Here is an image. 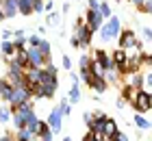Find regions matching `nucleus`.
Wrapping results in <instances>:
<instances>
[{
    "label": "nucleus",
    "mask_w": 152,
    "mask_h": 141,
    "mask_svg": "<svg viewBox=\"0 0 152 141\" xmlns=\"http://www.w3.org/2000/svg\"><path fill=\"white\" fill-rule=\"evenodd\" d=\"M117 48H122V50H133V48L139 44V39H137V35H135V31H130V28H126V31H122L120 33V39H117Z\"/></svg>",
    "instance_id": "7"
},
{
    "label": "nucleus",
    "mask_w": 152,
    "mask_h": 141,
    "mask_svg": "<svg viewBox=\"0 0 152 141\" xmlns=\"http://www.w3.org/2000/svg\"><path fill=\"white\" fill-rule=\"evenodd\" d=\"M150 128H152V122H150Z\"/></svg>",
    "instance_id": "55"
},
{
    "label": "nucleus",
    "mask_w": 152,
    "mask_h": 141,
    "mask_svg": "<svg viewBox=\"0 0 152 141\" xmlns=\"http://www.w3.org/2000/svg\"><path fill=\"white\" fill-rule=\"evenodd\" d=\"M61 65H63V69L72 72V59H70V56H65V54H63V59H61Z\"/></svg>",
    "instance_id": "36"
},
{
    "label": "nucleus",
    "mask_w": 152,
    "mask_h": 141,
    "mask_svg": "<svg viewBox=\"0 0 152 141\" xmlns=\"http://www.w3.org/2000/svg\"><path fill=\"white\" fill-rule=\"evenodd\" d=\"M126 85L135 89H143V72H135V74H128L126 76Z\"/></svg>",
    "instance_id": "15"
},
{
    "label": "nucleus",
    "mask_w": 152,
    "mask_h": 141,
    "mask_svg": "<svg viewBox=\"0 0 152 141\" xmlns=\"http://www.w3.org/2000/svg\"><path fill=\"white\" fill-rule=\"evenodd\" d=\"M109 141H128V137H126V135H124V132H122V130H117V132H115V135H113L111 139H109Z\"/></svg>",
    "instance_id": "38"
},
{
    "label": "nucleus",
    "mask_w": 152,
    "mask_h": 141,
    "mask_svg": "<svg viewBox=\"0 0 152 141\" xmlns=\"http://www.w3.org/2000/svg\"><path fill=\"white\" fill-rule=\"evenodd\" d=\"M9 122H13V111H11V107H0V124H9Z\"/></svg>",
    "instance_id": "23"
},
{
    "label": "nucleus",
    "mask_w": 152,
    "mask_h": 141,
    "mask_svg": "<svg viewBox=\"0 0 152 141\" xmlns=\"http://www.w3.org/2000/svg\"><path fill=\"white\" fill-rule=\"evenodd\" d=\"M46 122H48V126H50V130L54 132V135H59V132H61V128H63V115H61L59 107L50 111V115H48V119H46Z\"/></svg>",
    "instance_id": "10"
},
{
    "label": "nucleus",
    "mask_w": 152,
    "mask_h": 141,
    "mask_svg": "<svg viewBox=\"0 0 152 141\" xmlns=\"http://www.w3.org/2000/svg\"><path fill=\"white\" fill-rule=\"evenodd\" d=\"M54 139V132L52 130H46V132H41V135L37 137V141H52Z\"/></svg>",
    "instance_id": "35"
},
{
    "label": "nucleus",
    "mask_w": 152,
    "mask_h": 141,
    "mask_svg": "<svg viewBox=\"0 0 152 141\" xmlns=\"http://www.w3.org/2000/svg\"><path fill=\"white\" fill-rule=\"evenodd\" d=\"M100 2H107V0H100Z\"/></svg>",
    "instance_id": "53"
},
{
    "label": "nucleus",
    "mask_w": 152,
    "mask_h": 141,
    "mask_svg": "<svg viewBox=\"0 0 152 141\" xmlns=\"http://www.w3.org/2000/svg\"><path fill=\"white\" fill-rule=\"evenodd\" d=\"M94 61H96V63H100V65L104 67V72H109V69H113V67H115L113 56H111V54H107V50H102V48L94 52Z\"/></svg>",
    "instance_id": "11"
},
{
    "label": "nucleus",
    "mask_w": 152,
    "mask_h": 141,
    "mask_svg": "<svg viewBox=\"0 0 152 141\" xmlns=\"http://www.w3.org/2000/svg\"><path fill=\"white\" fill-rule=\"evenodd\" d=\"M98 33H100L102 41H111L115 37H120V33H122V20L117 18V15H113L111 20H107L104 26H102Z\"/></svg>",
    "instance_id": "1"
},
{
    "label": "nucleus",
    "mask_w": 152,
    "mask_h": 141,
    "mask_svg": "<svg viewBox=\"0 0 152 141\" xmlns=\"http://www.w3.org/2000/svg\"><path fill=\"white\" fill-rule=\"evenodd\" d=\"M113 63H115V69L120 72L122 76H126V65H128V52L126 50H122V48H117V50H113Z\"/></svg>",
    "instance_id": "8"
},
{
    "label": "nucleus",
    "mask_w": 152,
    "mask_h": 141,
    "mask_svg": "<svg viewBox=\"0 0 152 141\" xmlns=\"http://www.w3.org/2000/svg\"><path fill=\"white\" fill-rule=\"evenodd\" d=\"M57 87H59V83L41 85V98H54V94H57Z\"/></svg>",
    "instance_id": "18"
},
{
    "label": "nucleus",
    "mask_w": 152,
    "mask_h": 141,
    "mask_svg": "<svg viewBox=\"0 0 152 141\" xmlns=\"http://www.w3.org/2000/svg\"><path fill=\"white\" fill-rule=\"evenodd\" d=\"M28 63H31V67H46L48 63H52L50 56H46L44 52L39 50V48H28Z\"/></svg>",
    "instance_id": "6"
},
{
    "label": "nucleus",
    "mask_w": 152,
    "mask_h": 141,
    "mask_svg": "<svg viewBox=\"0 0 152 141\" xmlns=\"http://www.w3.org/2000/svg\"><path fill=\"white\" fill-rule=\"evenodd\" d=\"M0 9L4 11V18H15L18 15V0H0Z\"/></svg>",
    "instance_id": "12"
},
{
    "label": "nucleus",
    "mask_w": 152,
    "mask_h": 141,
    "mask_svg": "<svg viewBox=\"0 0 152 141\" xmlns=\"http://www.w3.org/2000/svg\"><path fill=\"white\" fill-rule=\"evenodd\" d=\"M78 65H80V69H89V65H91V59H89L87 54H80V59H78Z\"/></svg>",
    "instance_id": "32"
},
{
    "label": "nucleus",
    "mask_w": 152,
    "mask_h": 141,
    "mask_svg": "<svg viewBox=\"0 0 152 141\" xmlns=\"http://www.w3.org/2000/svg\"><path fill=\"white\" fill-rule=\"evenodd\" d=\"M65 2H72V0H65Z\"/></svg>",
    "instance_id": "52"
},
{
    "label": "nucleus",
    "mask_w": 152,
    "mask_h": 141,
    "mask_svg": "<svg viewBox=\"0 0 152 141\" xmlns=\"http://www.w3.org/2000/svg\"><path fill=\"white\" fill-rule=\"evenodd\" d=\"M133 104V109L137 111V113H148V111H152V94L150 91H146V89H141L139 94L135 96V100L130 102Z\"/></svg>",
    "instance_id": "5"
},
{
    "label": "nucleus",
    "mask_w": 152,
    "mask_h": 141,
    "mask_svg": "<svg viewBox=\"0 0 152 141\" xmlns=\"http://www.w3.org/2000/svg\"><path fill=\"white\" fill-rule=\"evenodd\" d=\"M70 44H72V48H80V41H78V37H76V35H72Z\"/></svg>",
    "instance_id": "43"
},
{
    "label": "nucleus",
    "mask_w": 152,
    "mask_h": 141,
    "mask_svg": "<svg viewBox=\"0 0 152 141\" xmlns=\"http://www.w3.org/2000/svg\"><path fill=\"white\" fill-rule=\"evenodd\" d=\"M67 100H70V104H78L80 102V87L78 85H72V89L67 91Z\"/></svg>",
    "instance_id": "22"
},
{
    "label": "nucleus",
    "mask_w": 152,
    "mask_h": 141,
    "mask_svg": "<svg viewBox=\"0 0 152 141\" xmlns=\"http://www.w3.org/2000/svg\"><path fill=\"white\" fill-rule=\"evenodd\" d=\"M107 115L104 113H96L94 115V122H91V126H89V132H102L104 130V124H107Z\"/></svg>",
    "instance_id": "13"
},
{
    "label": "nucleus",
    "mask_w": 152,
    "mask_h": 141,
    "mask_svg": "<svg viewBox=\"0 0 152 141\" xmlns=\"http://www.w3.org/2000/svg\"><path fill=\"white\" fill-rule=\"evenodd\" d=\"M63 141H72V137H63Z\"/></svg>",
    "instance_id": "51"
},
{
    "label": "nucleus",
    "mask_w": 152,
    "mask_h": 141,
    "mask_svg": "<svg viewBox=\"0 0 152 141\" xmlns=\"http://www.w3.org/2000/svg\"><path fill=\"white\" fill-rule=\"evenodd\" d=\"M91 141H107L104 132H91Z\"/></svg>",
    "instance_id": "40"
},
{
    "label": "nucleus",
    "mask_w": 152,
    "mask_h": 141,
    "mask_svg": "<svg viewBox=\"0 0 152 141\" xmlns=\"http://www.w3.org/2000/svg\"><path fill=\"white\" fill-rule=\"evenodd\" d=\"M39 50L44 52L46 56H50V50H52V48H50V41H48V39H44V41L39 44Z\"/></svg>",
    "instance_id": "33"
},
{
    "label": "nucleus",
    "mask_w": 152,
    "mask_h": 141,
    "mask_svg": "<svg viewBox=\"0 0 152 141\" xmlns=\"http://www.w3.org/2000/svg\"><path fill=\"white\" fill-rule=\"evenodd\" d=\"M141 35L146 41H152V28H141Z\"/></svg>",
    "instance_id": "39"
},
{
    "label": "nucleus",
    "mask_w": 152,
    "mask_h": 141,
    "mask_svg": "<svg viewBox=\"0 0 152 141\" xmlns=\"http://www.w3.org/2000/svg\"><path fill=\"white\" fill-rule=\"evenodd\" d=\"M35 141H37V139H35Z\"/></svg>",
    "instance_id": "56"
},
{
    "label": "nucleus",
    "mask_w": 152,
    "mask_h": 141,
    "mask_svg": "<svg viewBox=\"0 0 152 141\" xmlns=\"http://www.w3.org/2000/svg\"><path fill=\"white\" fill-rule=\"evenodd\" d=\"M41 41H44V37H41V35H31V37H28V48H39V44H41Z\"/></svg>",
    "instance_id": "29"
},
{
    "label": "nucleus",
    "mask_w": 152,
    "mask_h": 141,
    "mask_svg": "<svg viewBox=\"0 0 152 141\" xmlns=\"http://www.w3.org/2000/svg\"><path fill=\"white\" fill-rule=\"evenodd\" d=\"M2 20H4V11L0 9V22H2Z\"/></svg>",
    "instance_id": "50"
},
{
    "label": "nucleus",
    "mask_w": 152,
    "mask_h": 141,
    "mask_svg": "<svg viewBox=\"0 0 152 141\" xmlns=\"http://www.w3.org/2000/svg\"><path fill=\"white\" fill-rule=\"evenodd\" d=\"M117 130H120V128H117L115 119H111V117H109V119H107V124H104V130H102V132H104V137H107V139H111Z\"/></svg>",
    "instance_id": "20"
},
{
    "label": "nucleus",
    "mask_w": 152,
    "mask_h": 141,
    "mask_svg": "<svg viewBox=\"0 0 152 141\" xmlns=\"http://www.w3.org/2000/svg\"><path fill=\"white\" fill-rule=\"evenodd\" d=\"M89 87L96 91V96H100V94H104V91L109 89V83H107V78H94Z\"/></svg>",
    "instance_id": "17"
},
{
    "label": "nucleus",
    "mask_w": 152,
    "mask_h": 141,
    "mask_svg": "<svg viewBox=\"0 0 152 141\" xmlns=\"http://www.w3.org/2000/svg\"><path fill=\"white\" fill-rule=\"evenodd\" d=\"M59 111H61V115H63V117H70V113H72V104H70V100H67V98H63V100H61Z\"/></svg>",
    "instance_id": "26"
},
{
    "label": "nucleus",
    "mask_w": 152,
    "mask_h": 141,
    "mask_svg": "<svg viewBox=\"0 0 152 141\" xmlns=\"http://www.w3.org/2000/svg\"><path fill=\"white\" fill-rule=\"evenodd\" d=\"M100 0H87V9L89 11H100Z\"/></svg>",
    "instance_id": "34"
},
{
    "label": "nucleus",
    "mask_w": 152,
    "mask_h": 141,
    "mask_svg": "<svg viewBox=\"0 0 152 141\" xmlns=\"http://www.w3.org/2000/svg\"><path fill=\"white\" fill-rule=\"evenodd\" d=\"M15 141H35V135L28 130V128H22V130H15Z\"/></svg>",
    "instance_id": "21"
},
{
    "label": "nucleus",
    "mask_w": 152,
    "mask_h": 141,
    "mask_svg": "<svg viewBox=\"0 0 152 141\" xmlns=\"http://www.w3.org/2000/svg\"><path fill=\"white\" fill-rule=\"evenodd\" d=\"M67 11H70V2H65V4H63V9H61V15H65Z\"/></svg>",
    "instance_id": "48"
},
{
    "label": "nucleus",
    "mask_w": 152,
    "mask_h": 141,
    "mask_svg": "<svg viewBox=\"0 0 152 141\" xmlns=\"http://www.w3.org/2000/svg\"><path fill=\"white\" fill-rule=\"evenodd\" d=\"M141 11H146V13H150V15H152V0H148V2L143 4V9H141Z\"/></svg>",
    "instance_id": "45"
},
{
    "label": "nucleus",
    "mask_w": 152,
    "mask_h": 141,
    "mask_svg": "<svg viewBox=\"0 0 152 141\" xmlns=\"http://www.w3.org/2000/svg\"><path fill=\"white\" fill-rule=\"evenodd\" d=\"M83 141H91V132H87V135L83 137Z\"/></svg>",
    "instance_id": "49"
},
{
    "label": "nucleus",
    "mask_w": 152,
    "mask_h": 141,
    "mask_svg": "<svg viewBox=\"0 0 152 141\" xmlns=\"http://www.w3.org/2000/svg\"><path fill=\"white\" fill-rule=\"evenodd\" d=\"M52 9H54V2L52 0H46V13H52Z\"/></svg>",
    "instance_id": "46"
},
{
    "label": "nucleus",
    "mask_w": 152,
    "mask_h": 141,
    "mask_svg": "<svg viewBox=\"0 0 152 141\" xmlns=\"http://www.w3.org/2000/svg\"><path fill=\"white\" fill-rule=\"evenodd\" d=\"M74 35L78 37V41H80V48H83V50L91 46V37H94V31H91V28L87 26L85 18H78V20H76V26H74Z\"/></svg>",
    "instance_id": "2"
},
{
    "label": "nucleus",
    "mask_w": 152,
    "mask_h": 141,
    "mask_svg": "<svg viewBox=\"0 0 152 141\" xmlns=\"http://www.w3.org/2000/svg\"><path fill=\"white\" fill-rule=\"evenodd\" d=\"M46 24L54 28V26H61V13L59 11H52V13H48V18H46Z\"/></svg>",
    "instance_id": "24"
},
{
    "label": "nucleus",
    "mask_w": 152,
    "mask_h": 141,
    "mask_svg": "<svg viewBox=\"0 0 152 141\" xmlns=\"http://www.w3.org/2000/svg\"><path fill=\"white\" fill-rule=\"evenodd\" d=\"M33 2L35 0H18V11L22 15H31L33 13Z\"/></svg>",
    "instance_id": "19"
},
{
    "label": "nucleus",
    "mask_w": 152,
    "mask_h": 141,
    "mask_svg": "<svg viewBox=\"0 0 152 141\" xmlns=\"http://www.w3.org/2000/svg\"><path fill=\"white\" fill-rule=\"evenodd\" d=\"M7 80L13 87H26V69H22L20 65H15L13 61H9V69H7Z\"/></svg>",
    "instance_id": "3"
},
{
    "label": "nucleus",
    "mask_w": 152,
    "mask_h": 141,
    "mask_svg": "<svg viewBox=\"0 0 152 141\" xmlns=\"http://www.w3.org/2000/svg\"><path fill=\"white\" fill-rule=\"evenodd\" d=\"M80 80L85 83V85H91V80H94V74H91V69H80Z\"/></svg>",
    "instance_id": "28"
},
{
    "label": "nucleus",
    "mask_w": 152,
    "mask_h": 141,
    "mask_svg": "<svg viewBox=\"0 0 152 141\" xmlns=\"http://www.w3.org/2000/svg\"><path fill=\"white\" fill-rule=\"evenodd\" d=\"M115 2H122V0H115Z\"/></svg>",
    "instance_id": "54"
},
{
    "label": "nucleus",
    "mask_w": 152,
    "mask_h": 141,
    "mask_svg": "<svg viewBox=\"0 0 152 141\" xmlns=\"http://www.w3.org/2000/svg\"><path fill=\"white\" fill-rule=\"evenodd\" d=\"M135 126H137L139 130H148V128H150V122L141 115V113H137V115H135Z\"/></svg>",
    "instance_id": "25"
},
{
    "label": "nucleus",
    "mask_w": 152,
    "mask_h": 141,
    "mask_svg": "<svg viewBox=\"0 0 152 141\" xmlns=\"http://www.w3.org/2000/svg\"><path fill=\"white\" fill-rule=\"evenodd\" d=\"M46 11V0H35L33 2V13H41Z\"/></svg>",
    "instance_id": "31"
},
{
    "label": "nucleus",
    "mask_w": 152,
    "mask_h": 141,
    "mask_svg": "<svg viewBox=\"0 0 152 141\" xmlns=\"http://www.w3.org/2000/svg\"><path fill=\"white\" fill-rule=\"evenodd\" d=\"M100 15L104 18V20H111V18H113V13H111V7H109L107 2H102V4H100Z\"/></svg>",
    "instance_id": "30"
},
{
    "label": "nucleus",
    "mask_w": 152,
    "mask_h": 141,
    "mask_svg": "<svg viewBox=\"0 0 152 141\" xmlns=\"http://www.w3.org/2000/svg\"><path fill=\"white\" fill-rule=\"evenodd\" d=\"M9 85H11V83L7 80V78H0V96H2V91H4L7 87H9Z\"/></svg>",
    "instance_id": "41"
},
{
    "label": "nucleus",
    "mask_w": 152,
    "mask_h": 141,
    "mask_svg": "<svg viewBox=\"0 0 152 141\" xmlns=\"http://www.w3.org/2000/svg\"><path fill=\"white\" fill-rule=\"evenodd\" d=\"M11 37H13V31H2V41L11 39Z\"/></svg>",
    "instance_id": "47"
},
{
    "label": "nucleus",
    "mask_w": 152,
    "mask_h": 141,
    "mask_svg": "<svg viewBox=\"0 0 152 141\" xmlns=\"http://www.w3.org/2000/svg\"><path fill=\"white\" fill-rule=\"evenodd\" d=\"M28 102H33V94H31V89H28V85H26V87H15V89H13L11 102H9L11 109H18V107L28 104Z\"/></svg>",
    "instance_id": "4"
},
{
    "label": "nucleus",
    "mask_w": 152,
    "mask_h": 141,
    "mask_svg": "<svg viewBox=\"0 0 152 141\" xmlns=\"http://www.w3.org/2000/svg\"><path fill=\"white\" fill-rule=\"evenodd\" d=\"M130 2H133V4L137 7V9H139V11H141V9H143V4H146V2H148V0H130Z\"/></svg>",
    "instance_id": "42"
},
{
    "label": "nucleus",
    "mask_w": 152,
    "mask_h": 141,
    "mask_svg": "<svg viewBox=\"0 0 152 141\" xmlns=\"http://www.w3.org/2000/svg\"><path fill=\"white\" fill-rule=\"evenodd\" d=\"M0 141H15V137H13L11 132H4V135L0 137Z\"/></svg>",
    "instance_id": "44"
},
{
    "label": "nucleus",
    "mask_w": 152,
    "mask_h": 141,
    "mask_svg": "<svg viewBox=\"0 0 152 141\" xmlns=\"http://www.w3.org/2000/svg\"><path fill=\"white\" fill-rule=\"evenodd\" d=\"M143 89L152 94V69H146V74H143Z\"/></svg>",
    "instance_id": "27"
},
{
    "label": "nucleus",
    "mask_w": 152,
    "mask_h": 141,
    "mask_svg": "<svg viewBox=\"0 0 152 141\" xmlns=\"http://www.w3.org/2000/svg\"><path fill=\"white\" fill-rule=\"evenodd\" d=\"M0 52H2L4 59H13V56H15V52H18V48H15V44H13V39L2 41V44H0Z\"/></svg>",
    "instance_id": "14"
},
{
    "label": "nucleus",
    "mask_w": 152,
    "mask_h": 141,
    "mask_svg": "<svg viewBox=\"0 0 152 141\" xmlns=\"http://www.w3.org/2000/svg\"><path fill=\"white\" fill-rule=\"evenodd\" d=\"M83 122H85V126L89 128V126H91V122H94V115H91L89 111H85V113H83Z\"/></svg>",
    "instance_id": "37"
},
{
    "label": "nucleus",
    "mask_w": 152,
    "mask_h": 141,
    "mask_svg": "<svg viewBox=\"0 0 152 141\" xmlns=\"http://www.w3.org/2000/svg\"><path fill=\"white\" fill-rule=\"evenodd\" d=\"M85 22H87V26L96 33V31H100V28L104 26L107 20L100 15V11H89V9H87V11H85Z\"/></svg>",
    "instance_id": "9"
},
{
    "label": "nucleus",
    "mask_w": 152,
    "mask_h": 141,
    "mask_svg": "<svg viewBox=\"0 0 152 141\" xmlns=\"http://www.w3.org/2000/svg\"><path fill=\"white\" fill-rule=\"evenodd\" d=\"M139 91H141V89H135V87H130V85L124 83V85H122V100H124V102H133L135 96L139 94Z\"/></svg>",
    "instance_id": "16"
}]
</instances>
